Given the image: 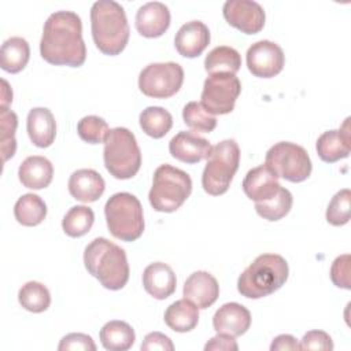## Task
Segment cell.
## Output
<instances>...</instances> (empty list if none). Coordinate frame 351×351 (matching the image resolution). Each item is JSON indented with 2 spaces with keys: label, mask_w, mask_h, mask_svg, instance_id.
<instances>
[{
  "label": "cell",
  "mask_w": 351,
  "mask_h": 351,
  "mask_svg": "<svg viewBox=\"0 0 351 351\" xmlns=\"http://www.w3.org/2000/svg\"><path fill=\"white\" fill-rule=\"evenodd\" d=\"M40 55L55 66H82L86 59V45L80 15L73 11L52 12L44 23Z\"/></svg>",
  "instance_id": "obj_1"
},
{
  "label": "cell",
  "mask_w": 351,
  "mask_h": 351,
  "mask_svg": "<svg viewBox=\"0 0 351 351\" xmlns=\"http://www.w3.org/2000/svg\"><path fill=\"white\" fill-rule=\"evenodd\" d=\"M84 265L88 273L110 291L122 289L129 280L125 250L106 237H96L85 247Z\"/></svg>",
  "instance_id": "obj_2"
},
{
  "label": "cell",
  "mask_w": 351,
  "mask_h": 351,
  "mask_svg": "<svg viewBox=\"0 0 351 351\" xmlns=\"http://www.w3.org/2000/svg\"><path fill=\"white\" fill-rule=\"evenodd\" d=\"M90 30L95 45L104 55L121 53L130 36L123 7L114 0H97L90 8Z\"/></svg>",
  "instance_id": "obj_3"
},
{
  "label": "cell",
  "mask_w": 351,
  "mask_h": 351,
  "mask_svg": "<svg viewBox=\"0 0 351 351\" xmlns=\"http://www.w3.org/2000/svg\"><path fill=\"white\" fill-rule=\"evenodd\" d=\"M289 276L285 258L278 254H262L240 274L237 291L248 299H261L280 289Z\"/></svg>",
  "instance_id": "obj_4"
},
{
  "label": "cell",
  "mask_w": 351,
  "mask_h": 351,
  "mask_svg": "<svg viewBox=\"0 0 351 351\" xmlns=\"http://www.w3.org/2000/svg\"><path fill=\"white\" fill-rule=\"evenodd\" d=\"M107 171L118 180H129L141 167V151L134 134L126 128H114L106 136L103 151Z\"/></svg>",
  "instance_id": "obj_5"
},
{
  "label": "cell",
  "mask_w": 351,
  "mask_h": 351,
  "mask_svg": "<svg viewBox=\"0 0 351 351\" xmlns=\"http://www.w3.org/2000/svg\"><path fill=\"white\" fill-rule=\"evenodd\" d=\"M191 192L192 180L189 174L165 163L154 173L148 200L154 210L159 213H173L185 203Z\"/></svg>",
  "instance_id": "obj_6"
},
{
  "label": "cell",
  "mask_w": 351,
  "mask_h": 351,
  "mask_svg": "<svg viewBox=\"0 0 351 351\" xmlns=\"http://www.w3.org/2000/svg\"><path fill=\"white\" fill-rule=\"evenodd\" d=\"M110 233L122 241H134L144 232V214L140 200L129 192L114 193L104 206Z\"/></svg>",
  "instance_id": "obj_7"
},
{
  "label": "cell",
  "mask_w": 351,
  "mask_h": 351,
  "mask_svg": "<svg viewBox=\"0 0 351 351\" xmlns=\"http://www.w3.org/2000/svg\"><path fill=\"white\" fill-rule=\"evenodd\" d=\"M240 163V148L233 138L222 140L211 148L202 174L203 189L213 196L225 193Z\"/></svg>",
  "instance_id": "obj_8"
},
{
  "label": "cell",
  "mask_w": 351,
  "mask_h": 351,
  "mask_svg": "<svg viewBox=\"0 0 351 351\" xmlns=\"http://www.w3.org/2000/svg\"><path fill=\"white\" fill-rule=\"evenodd\" d=\"M265 166L278 178L302 182L311 174V159L307 151L295 143L280 141L269 148Z\"/></svg>",
  "instance_id": "obj_9"
},
{
  "label": "cell",
  "mask_w": 351,
  "mask_h": 351,
  "mask_svg": "<svg viewBox=\"0 0 351 351\" xmlns=\"http://www.w3.org/2000/svg\"><path fill=\"white\" fill-rule=\"evenodd\" d=\"M184 82V70L176 62L149 63L138 75L140 90L154 99H167L176 95Z\"/></svg>",
  "instance_id": "obj_10"
},
{
  "label": "cell",
  "mask_w": 351,
  "mask_h": 351,
  "mask_svg": "<svg viewBox=\"0 0 351 351\" xmlns=\"http://www.w3.org/2000/svg\"><path fill=\"white\" fill-rule=\"evenodd\" d=\"M241 92V82L232 73L210 74L202 90L200 104L213 115L229 114Z\"/></svg>",
  "instance_id": "obj_11"
},
{
  "label": "cell",
  "mask_w": 351,
  "mask_h": 351,
  "mask_svg": "<svg viewBox=\"0 0 351 351\" xmlns=\"http://www.w3.org/2000/svg\"><path fill=\"white\" fill-rule=\"evenodd\" d=\"M247 67L250 73L259 78H271L281 73L285 55L281 47L269 40H259L254 43L245 53Z\"/></svg>",
  "instance_id": "obj_12"
},
{
  "label": "cell",
  "mask_w": 351,
  "mask_h": 351,
  "mask_svg": "<svg viewBox=\"0 0 351 351\" xmlns=\"http://www.w3.org/2000/svg\"><path fill=\"white\" fill-rule=\"evenodd\" d=\"M226 22L245 34L259 33L265 26L263 7L254 0H228L222 7Z\"/></svg>",
  "instance_id": "obj_13"
},
{
  "label": "cell",
  "mask_w": 351,
  "mask_h": 351,
  "mask_svg": "<svg viewBox=\"0 0 351 351\" xmlns=\"http://www.w3.org/2000/svg\"><path fill=\"white\" fill-rule=\"evenodd\" d=\"M211 144L204 137L192 130L178 132L169 143V152L180 162L193 165L207 159L211 152Z\"/></svg>",
  "instance_id": "obj_14"
},
{
  "label": "cell",
  "mask_w": 351,
  "mask_h": 351,
  "mask_svg": "<svg viewBox=\"0 0 351 351\" xmlns=\"http://www.w3.org/2000/svg\"><path fill=\"white\" fill-rule=\"evenodd\" d=\"M351 141V128H350V117L346 118L340 129H332L324 132L317 143L315 149L318 156L326 162L333 163L340 159H344L350 155V143Z\"/></svg>",
  "instance_id": "obj_15"
},
{
  "label": "cell",
  "mask_w": 351,
  "mask_h": 351,
  "mask_svg": "<svg viewBox=\"0 0 351 351\" xmlns=\"http://www.w3.org/2000/svg\"><path fill=\"white\" fill-rule=\"evenodd\" d=\"M251 326V313L240 303L230 302L222 304L213 317V328L217 333L233 337L244 335Z\"/></svg>",
  "instance_id": "obj_16"
},
{
  "label": "cell",
  "mask_w": 351,
  "mask_h": 351,
  "mask_svg": "<svg viewBox=\"0 0 351 351\" xmlns=\"http://www.w3.org/2000/svg\"><path fill=\"white\" fill-rule=\"evenodd\" d=\"M182 293L184 298L196 304L197 308H207L217 302L219 296V285L213 274L199 270L186 278Z\"/></svg>",
  "instance_id": "obj_17"
},
{
  "label": "cell",
  "mask_w": 351,
  "mask_h": 351,
  "mask_svg": "<svg viewBox=\"0 0 351 351\" xmlns=\"http://www.w3.org/2000/svg\"><path fill=\"white\" fill-rule=\"evenodd\" d=\"M170 26V11L165 3L148 1L136 12V29L148 38L162 36Z\"/></svg>",
  "instance_id": "obj_18"
},
{
  "label": "cell",
  "mask_w": 351,
  "mask_h": 351,
  "mask_svg": "<svg viewBox=\"0 0 351 351\" xmlns=\"http://www.w3.org/2000/svg\"><path fill=\"white\" fill-rule=\"evenodd\" d=\"M210 44V30L202 21L184 23L174 37L177 52L184 58L199 56Z\"/></svg>",
  "instance_id": "obj_19"
},
{
  "label": "cell",
  "mask_w": 351,
  "mask_h": 351,
  "mask_svg": "<svg viewBox=\"0 0 351 351\" xmlns=\"http://www.w3.org/2000/svg\"><path fill=\"white\" fill-rule=\"evenodd\" d=\"M143 287L152 298L163 300L174 293L177 278L169 265L163 262H154L143 271Z\"/></svg>",
  "instance_id": "obj_20"
},
{
  "label": "cell",
  "mask_w": 351,
  "mask_h": 351,
  "mask_svg": "<svg viewBox=\"0 0 351 351\" xmlns=\"http://www.w3.org/2000/svg\"><path fill=\"white\" fill-rule=\"evenodd\" d=\"M281 188L276 177L265 165L248 170L243 180V191L251 200L263 202L273 197Z\"/></svg>",
  "instance_id": "obj_21"
},
{
  "label": "cell",
  "mask_w": 351,
  "mask_h": 351,
  "mask_svg": "<svg viewBox=\"0 0 351 351\" xmlns=\"http://www.w3.org/2000/svg\"><path fill=\"white\" fill-rule=\"evenodd\" d=\"M106 189L104 178L93 169L75 170L69 178L70 195L82 203H92L100 199Z\"/></svg>",
  "instance_id": "obj_22"
},
{
  "label": "cell",
  "mask_w": 351,
  "mask_h": 351,
  "mask_svg": "<svg viewBox=\"0 0 351 351\" xmlns=\"http://www.w3.org/2000/svg\"><path fill=\"white\" fill-rule=\"evenodd\" d=\"M26 129L30 141L40 148L52 145L56 137V122L52 112L45 107H34L29 111Z\"/></svg>",
  "instance_id": "obj_23"
},
{
  "label": "cell",
  "mask_w": 351,
  "mask_h": 351,
  "mask_svg": "<svg viewBox=\"0 0 351 351\" xmlns=\"http://www.w3.org/2000/svg\"><path fill=\"white\" fill-rule=\"evenodd\" d=\"M53 177V166L45 156H27L18 169V178L25 188L43 189L47 188Z\"/></svg>",
  "instance_id": "obj_24"
},
{
  "label": "cell",
  "mask_w": 351,
  "mask_h": 351,
  "mask_svg": "<svg viewBox=\"0 0 351 351\" xmlns=\"http://www.w3.org/2000/svg\"><path fill=\"white\" fill-rule=\"evenodd\" d=\"M165 322L174 332H191L199 322V308L185 298L176 300L166 308Z\"/></svg>",
  "instance_id": "obj_25"
},
{
  "label": "cell",
  "mask_w": 351,
  "mask_h": 351,
  "mask_svg": "<svg viewBox=\"0 0 351 351\" xmlns=\"http://www.w3.org/2000/svg\"><path fill=\"white\" fill-rule=\"evenodd\" d=\"M30 58L29 43L23 37H11L5 40L0 51V66L4 71L15 74L22 71Z\"/></svg>",
  "instance_id": "obj_26"
},
{
  "label": "cell",
  "mask_w": 351,
  "mask_h": 351,
  "mask_svg": "<svg viewBox=\"0 0 351 351\" xmlns=\"http://www.w3.org/2000/svg\"><path fill=\"white\" fill-rule=\"evenodd\" d=\"M100 341L106 350L110 351H126L136 340L133 328L125 321H110L100 329Z\"/></svg>",
  "instance_id": "obj_27"
},
{
  "label": "cell",
  "mask_w": 351,
  "mask_h": 351,
  "mask_svg": "<svg viewBox=\"0 0 351 351\" xmlns=\"http://www.w3.org/2000/svg\"><path fill=\"white\" fill-rule=\"evenodd\" d=\"M138 122L147 136L152 138H162L170 132L173 126V117L163 107L149 106L140 112Z\"/></svg>",
  "instance_id": "obj_28"
},
{
  "label": "cell",
  "mask_w": 351,
  "mask_h": 351,
  "mask_svg": "<svg viewBox=\"0 0 351 351\" xmlns=\"http://www.w3.org/2000/svg\"><path fill=\"white\" fill-rule=\"evenodd\" d=\"M15 219L23 226H36L47 217L45 202L34 193L22 195L14 206Z\"/></svg>",
  "instance_id": "obj_29"
},
{
  "label": "cell",
  "mask_w": 351,
  "mask_h": 351,
  "mask_svg": "<svg viewBox=\"0 0 351 351\" xmlns=\"http://www.w3.org/2000/svg\"><path fill=\"white\" fill-rule=\"evenodd\" d=\"M241 66L240 53L228 45L213 48L204 59V69L208 74L232 73L236 74Z\"/></svg>",
  "instance_id": "obj_30"
},
{
  "label": "cell",
  "mask_w": 351,
  "mask_h": 351,
  "mask_svg": "<svg viewBox=\"0 0 351 351\" xmlns=\"http://www.w3.org/2000/svg\"><path fill=\"white\" fill-rule=\"evenodd\" d=\"M18 302L30 313H43L51 304V293L44 284L27 281L18 292Z\"/></svg>",
  "instance_id": "obj_31"
},
{
  "label": "cell",
  "mask_w": 351,
  "mask_h": 351,
  "mask_svg": "<svg viewBox=\"0 0 351 351\" xmlns=\"http://www.w3.org/2000/svg\"><path fill=\"white\" fill-rule=\"evenodd\" d=\"M292 203H293L292 193L287 188L281 186L273 197L263 202H256L255 211L263 219L274 222L284 218L291 211Z\"/></svg>",
  "instance_id": "obj_32"
},
{
  "label": "cell",
  "mask_w": 351,
  "mask_h": 351,
  "mask_svg": "<svg viewBox=\"0 0 351 351\" xmlns=\"http://www.w3.org/2000/svg\"><path fill=\"white\" fill-rule=\"evenodd\" d=\"M95 222V213L86 206L71 207L62 219L63 232L70 237H81L86 234Z\"/></svg>",
  "instance_id": "obj_33"
},
{
  "label": "cell",
  "mask_w": 351,
  "mask_h": 351,
  "mask_svg": "<svg viewBox=\"0 0 351 351\" xmlns=\"http://www.w3.org/2000/svg\"><path fill=\"white\" fill-rule=\"evenodd\" d=\"M184 123L195 132L210 133L217 128V118L210 114L200 103L189 101L182 110Z\"/></svg>",
  "instance_id": "obj_34"
},
{
  "label": "cell",
  "mask_w": 351,
  "mask_h": 351,
  "mask_svg": "<svg viewBox=\"0 0 351 351\" xmlns=\"http://www.w3.org/2000/svg\"><path fill=\"white\" fill-rule=\"evenodd\" d=\"M18 126V117L8 107H1L0 110V144L3 162H7L14 156L16 149L15 130Z\"/></svg>",
  "instance_id": "obj_35"
},
{
  "label": "cell",
  "mask_w": 351,
  "mask_h": 351,
  "mask_svg": "<svg viewBox=\"0 0 351 351\" xmlns=\"http://www.w3.org/2000/svg\"><path fill=\"white\" fill-rule=\"evenodd\" d=\"M351 191L343 188L335 193L326 208V221L333 226H343L350 221Z\"/></svg>",
  "instance_id": "obj_36"
},
{
  "label": "cell",
  "mask_w": 351,
  "mask_h": 351,
  "mask_svg": "<svg viewBox=\"0 0 351 351\" xmlns=\"http://www.w3.org/2000/svg\"><path fill=\"white\" fill-rule=\"evenodd\" d=\"M77 132L81 140L89 144L104 143L107 133L110 132L107 122L97 115H86L77 123Z\"/></svg>",
  "instance_id": "obj_37"
},
{
  "label": "cell",
  "mask_w": 351,
  "mask_h": 351,
  "mask_svg": "<svg viewBox=\"0 0 351 351\" xmlns=\"http://www.w3.org/2000/svg\"><path fill=\"white\" fill-rule=\"evenodd\" d=\"M350 254L337 256L330 266V280L337 288L350 289Z\"/></svg>",
  "instance_id": "obj_38"
},
{
  "label": "cell",
  "mask_w": 351,
  "mask_h": 351,
  "mask_svg": "<svg viewBox=\"0 0 351 351\" xmlns=\"http://www.w3.org/2000/svg\"><path fill=\"white\" fill-rule=\"evenodd\" d=\"M59 351L69 350H82V351H96V344L89 335L85 333H69L62 337L59 346Z\"/></svg>",
  "instance_id": "obj_39"
},
{
  "label": "cell",
  "mask_w": 351,
  "mask_h": 351,
  "mask_svg": "<svg viewBox=\"0 0 351 351\" xmlns=\"http://www.w3.org/2000/svg\"><path fill=\"white\" fill-rule=\"evenodd\" d=\"M300 350H324L332 351L333 341L332 337L324 330H310L300 340Z\"/></svg>",
  "instance_id": "obj_40"
},
{
  "label": "cell",
  "mask_w": 351,
  "mask_h": 351,
  "mask_svg": "<svg viewBox=\"0 0 351 351\" xmlns=\"http://www.w3.org/2000/svg\"><path fill=\"white\" fill-rule=\"evenodd\" d=\"M141 350L143 351H152V350L173 351L174 344L169 336H166L160 332H151L144 337V340L141 343Z\"/></svg>",
  "instance_id": "obj_41"
},
{
  "label": "cell",
  "mask_w": 351,
  "mask_h": 351,
  "mask_svg": "<svg viewBox=\"0 0 351 351\" xmlns=\"http://www.w3.org/2000/svg\"><path fill=\"white\" fill-rule=\"evenodd\" d=\"M206 351H237L239 346L234 340L233 336L230 335H225V333H217V336L211 337L206 346H204Z\"/></svg>",
  "instance_id": "obj_42"
},
{
  "label": "cell",
  "mask_w": 351,
  "mask_h": 351,
  "mask_svg": "<svg viewBox=\"0 0 351 351\" xmlns=\"http://www.w3.org/2000/svg\"><path fill=\"white\" fill-rule=\"evenodd\" d=\"M300 350L298 340L292 335H278L273 339L270 344V351H289Z\"/></svg>",
  "instance_id": "obj_43"
},
{
  "label": "cell",
  "mask_w": 351,
  "mask_h": 351,
  "mask_svg": "<svg viewBox=\"0 0 351 351\" xmlns=\"http://www.w3.org/2000/svg\"><path fill=\"white\" fill-rule=\"evenodd\" d=\"M1 107H7L12 101V90L5 80H1Z\"/></svg>",
  "instance_id": "obj_44"
}]
</instances>
